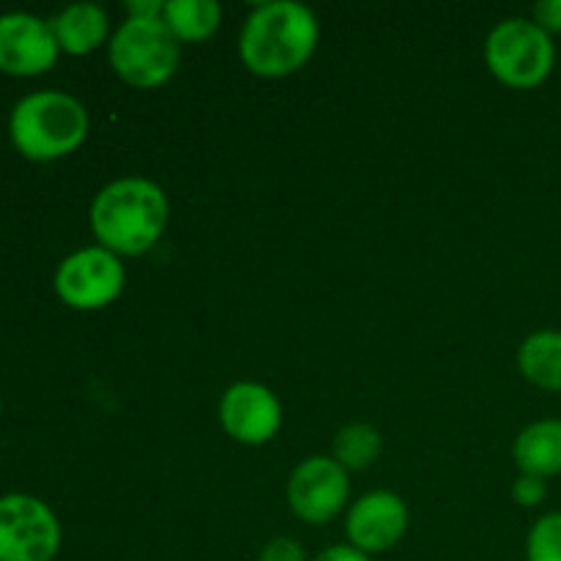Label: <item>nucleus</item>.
<instances>
[{"label": "nucleus", "mask_w": 561, "mask_h": 561, "mask_svg": "<svg viewBox=\"0 0 561 561\" xmlns=\"http://www.w3.org/2000/svg\"><path fill=\"white\" fill-rule=\"evenodd\" d=\"M351 496L348 471L327 455L301 460L288 480V504L305 524L321 526L337 518Z\"/></svg>", "instance_id": "obj_8"}, {"label": "nucleus", "mask_w": 561, "mask_h": 561, "mask_svg": "<svg viewBox=\"0 0 561 561\" xmlns=\"http://www.w3.org/2000/svg\"><path fill=\"white\" fill-rule=\"evenodd\" d=\"M107 55L113 71L126 85L153 91L179 71L181 42L170 33L162 16H126L110 36Z\"/></svg>", "instance_id": "obj_4"}, {"label": "nucleus", "mask_w": 561, "mask_h": 561, "mask_svg": "<svg viewBox=\"0 0 561 561\" xmlns=\"http://www.w3.org/2000/svg\"><path fill=\"white\" fill-rule=\"evenodd\" d=\"M535 22L546 33H561V0H540L535 5Z\"/></svg>", "instance_id": "obj_20"}, {"label": "nucleus", "mask_w": 561, "mask_h": 561, "mask_svg": "<svg viewBox=\"0 0 561 561\" xmlns=\"http://www.w3.org/2000/svg\"><path fill=\"white\" fill-rule=\"evenodd\" d=\"M520 474L557 477L561 474V420H537L518 433L513 447Z\"/></svg>", "instance_id": "obj_13"}, {"label": "nucleus", "mask_w": 561, "mask_h": 561, "mask_svg": "<svg viewBox=\"0 0 561 561\" xmlns=\"http://www.w3.org/2000/svg\"><path fill=\"white\" fill-rule=\"evenodd\" d=\"M162 20L179 42L197 44L217 33L222 9L217 0H164Z\"/></svg>", "instance_id": "obj_15"}, {"label": "nucleus", "mask_w": 561, "mask_h": 561, "mask_svg": "<svg viewBox=\"0 0 561 561\" xmlns=\"http://www.w3.org/2000/svg\"><path fill=\"white\" fill-rule=\"evenodd\" d=\"M257 561H307V553L294 537H274L261 548Z\"/></svg>", "instance_id": "obj_19"}, {"label": "nucleus", "mask_w": 561, "mask_h": 561, "mask_svg": "<svg viewBox=\"0 0 561 561\" xmlns=\"http://www.w3.org/2000/svg\"><path fill=\"white\" fill-rule=\"evenodd\" d=\"M53 285L64 305L82 312L102 310L124 294L126 268L104 247H85L60 261Z\"/></svg>", "instance_id": "obj_6"}, {"label": "nucleus", "mask_w": 561, "mask_h": 561, "mask_svg": "<svg viewBox=\"0 0 561 561\" xmlns=\"http://www.w3.org/2000/svg\"><path fill=\"white\" fill-rule=\"evenodd\" d=\"M312 561H373V557L356 551L354 546H332V548H327V551L318 553Z\"/></svg>", "instance_id": "obj_21"}, {"label": "nucleus", "mask_w": 561, "mask_h": 561, "mask_svg": "<svg viewBox=\"0 0 561 561\" xmlns=\"http://www.w3.org/2000/svg\"><path fill=\"white\" fill-rule=\"evenodd\" d=\"M168 195L142 175L110 181L91 203L93 236L99 247L118 257H137L153 250L168 228Z\"/></svg>", "instance_id": "obj_1"}, {"label": "nucleus", "mask_w": 561, "mask_h": 561, "mask_svg": "<svg viewBox=\"0 0 561 561\" xmlns=\"http://www.w3.org/2000/svg\"><path fill=\"white\" fill-rule=\"evenodd\" d=\"M60 53L88 55L110 36V16L99 3H71L49 20Z\"/></svg>", "instance_id": "obj_12"}, {"label": "nucleus", "mask_w": 561, "mask_h": 561, "mask_svg": "<svg viewBox=\"0 0 561 561\" xmlns=\"http://www.w3.org/2000/svg\"><path fill=\"white\" fill-rule=\"evenodd\" d=\"M219 422L225 433L247 447L268 444L283 427V403L257 381H239L219 400Z\"/></svg>", "instance_id": "obj_10"}, {"label": "nucleus", "mask_w": 561, "mask_h": 561, "mask_svg": "<svg viewBox=\"0 0 561 561\" xmlns=\"http://www.w3.org/2000/svg\"><path fill=\"white\" fill-rule=\"evenodd\" d=\"M381 455V433L367 422H354V425L340 427L334 436L332 458L343 466L345 471H365Z\"/></svg>", "instance_id": "obj_16"}, {"label": "nucleus", "mask_w": 561, "mask_h": 561, "mask_svg": "<svg viewBox=\"0 0 561 561\" xmlns=\"http://www.w3.org/2000/svg\"><path fill=\"white\" fill-rule=\"evenodd\" d=\"M88 110L64 91H36L14 104L9 135L16 151L33 162H53L75 153L88 137Z\"/></svg>", "instance_id": "obj_3"}, {"label": "nucleus", "mask_w": 561, "mask_h": 561, "mask_svg": "<svg viewBox=\"0 0 561 561\" xmlns=\"http://www.w3.org/2000/svg\"><path fill=\"white\" fill-rule=\"evenodd\" d=\"M485 60L499 82L515 91H529L551 77L557 47L551 33L542 31L535 20L510 16L488 33Z\"/></svg>", "instance_id": "obj_5"}, {"label": "nucleus", "mask_w": 561, "mask_h": 561, "mask_svg": "<svg viewBox=\"0 0 561 561\" xmlns=\"http://www.w3.org/2000/svg\"><path fill=\"white\" fill-rule=\"evenodd\" d=\"M518 370L526 381L548 392H561V332L540 329L518 348Z\"/></svg>", "instance_id": "obj_14"}, {"label": "nucleus", "mask_w": 561, "mask_h": 561, "mask_svg": "<svg viewBox=\"0 0 561 561\" xmlns=\"http://www.w3.org/2000/svg\"><path fill=\"white\" fill-rule=\"evenodd\" d=\"M526 561H561V513H548L526 537Z\"/></svg>", "instance_id": "obj_17"}, {"label": "nucleus", "mask_w": 561, "mask_h": 561, "mask_svg": "<svg viewBox=\"0 0 561 561\" xmlns=\"http://www.w3.org/2000/svg\"><path fill=\"white\" fill-rule=\"evenodd\" d=\"M0 411H3V398H0Z\"/></svg>", "instance_id": "obj_23"}, {"label": "nucleus", "mask_w": 561, "mask_h": 561, "mask_svg": "<svg viewBox=\"0 0 561 561\" xmlns=\"http://www.w3.org/2000/svg\"><path fill=\"white\" fill-rule=\"evenodd\" d=\"M60 540L58 518L42 499L0 496V561H53Z\"/></svg>", "instance_id": "obj_7"}, {"label": "nucleus", "mask_w": 561, "mask_h": 561, "mask_svg": "<svg viewBox=\"0 0 561 561\" xmlns=\"http://www.w3.org/2000/svg\"><path fill=\"white\" fill-rule=\"evenodd\" d=\"M546 496H548V485L542 477L520 474L518 480L513 482V499L515 504H520V507H537V504L546 502Z\"/></svg>", "instance_id": "obj_18"}, {"label": "nucleus", "mask_w": 561, "mask_h": 561, "mask_svg": "<svg viewBox=\"0 0 561 561\" xmlns=\"http://www.w3.org/2000/svg\"><path fill=\"white\" fill-rule=\"evenodd\" d=\"M58 38L49 20L27 11L0 14V71L14 77H36L58 64Z\"/></svg>", "instance_id": "obj_9"}, {"label": "nucleus", "mask_w": 561, "mask_h": 561, "mask_svg": "<svg viewBox=\"0 0 561 561\" xmlns=\"http://www.w3.org/2000/svg\"><path fill=\"white\" fill-rule=\"evenodd\" d=\"M164 0H131L126 3V16H137V20H151V16H162Z\"/></svg>", "instance_id": "obj_22"}, {"label": "nucleus", "mask_w": 561, "mask_h": 561, "mask_svg": "<svg viewBox=\"0 0 561 561\" xmlns=\"http://www.w3.org/2000/svg\"><path fill=\"white\" fill-rule=\"evenodd\" d=\"M409 529V507L403 499L392 491L365 493L354 502L345 515V535L348 546L356 551L376 557L398 546Z\"/></svg>", "instance_id": "obj_11"}, {"label": "nucleus", "mask_w": 561, "mask_h": 561, "mask_svg": "<svg viewBox=\"0 0 561 561\" xmlns=\"http://www.w3.org/2000/svg\"><path fill=\"white\" fill-rule=\"evenodd\" d=\"M321 38L312 9L294 0H268L255 5L239 33V55L257 77H290L307 66Z\"/></svg>", "instance_id": "obj_2"}]
</instances>
